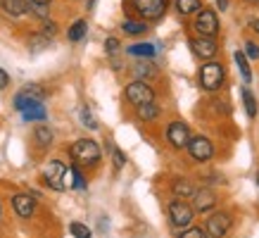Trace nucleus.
I'll return each instance as SVG.
<instances>
[{"label": "nucleus", "instance_id": "7c9ffc66", "mask_svg": "<svg viewBox=\"0 0 259 238\" xmlns=\"http://www.w3.org/2000/svg\"><path fill=\"white\" fill-rule=\"evenodd\" d=\"M105 46H107V53H110V55H117V50H119V41L117 38H107Z\"/></svg>", "mask_w": 259, "mask_h": 238}, {"label": "nucleus", "instance_id": "1a4fd4ad", "mask_svg": "<svg viewBox=\"0 0 259 238\" xmlns=\"http://www.w3.org/2000/svg\"><path fill=\"white\" fill-rule=\"evenodd\" d=\"M166 141L171 143L174 148H186L190 141V129L183 122H171L166 127Z\"/></svg>", "mask_w": 259, "mask_h": 238}, {"label": "nucleus", "instance_id": "c756f323", "mask_svg": "<svg viewBox=\"0 0 259 238\" xmlns=\"http://www.w3.org/2000/svg\"><path fill=\"white\" fill-rule=\"evenodd\" d=\"M46 46H48V36H36V38L31 41V50H33V53H38V50H43Z\"/></svg>", "mask_w": 259, "mask_h": 238}, {"label": "nucleus", "instance_id": "0eeeda50", "mask_svg": "<svg viewBox=\"0 0 259 238\" xmlns=\"http://www.w3.org/2000/svg\"><path fill=\"white\" fill-rule=\"evenodd\" d=\"M231 224H233V219H231L226 212L212 214V217L207 219V236L209 238H224L228 233V229H231Z\"/></svg>", "mask_w": 259, "mask_h": 238}, {"label": "nucleus", "instance_id": "c85d7f7f", "mask_svg": "<svg viewBox=\"0 0 259 238\" xmlns=\"http://www.w3.org/2000/svg\"><path fill=\"white\" fill-rule=\"evenodd\" d=\"M245 57L259 60V46H257V43H252V41H247V43H245Z\"/></svg>", "mask_w": 259, "mask_h": 238}, {"label": "nucleus", "instance_id": "f257e3e1", "mask_svg": "<svg viewBox=\"0 0 259 238\" xmlns=\"http://www.w3.org/2000/svg\"><path fill=\"white\" fill-rule=\"evenodd\" d=\"M71 157H74V162L81 167H93L100 162V145L95 141H91V138H81V141H76L74 145H71Z\"/></svg>", "mask_w": 259, "mask_h": 238}, {"label": "nucleus", "instance_id": "473e14b6", "mask_svg": "<svg viewBox=\"0 0 259 238\" xmlns=\"http://www.w3.org/2000/svg\"><path fill=\"white\" fill-rule=\"evenodd\" d=\"M10 84V76H8V71L5 69H0V91H3V88L8 86Z\"/></svg>", "mask_w": 259, "mask_h": 238}, {"label": "nucleus", "instance_id": "dca6fc26", "mask_svg": "<svg viewBox=\"0 0 259 238\" xmlns=\"http://www.w3.org/2000/svg\"><path fill=\"white\" fill-rule=\"evenodd\" d=\"M33 138H36V143H38L40 148H48V145L53 143V129L40 124V127L33 129Z\"/></svg>", "mask_w": 259, "mask_h": 238}, {"label": "nucleus", "instance_id": "72a5a7b5", "mask_svg": "<svg viewBox=\"0 0 259 238\" xmlns=\"http://www.w3.org/2000/svg\"><path fill=\"white\" fill-rule=\"evenodd\" d=\"M217 5H219V10H226V8H228L226 0H217Z\"/></svg>", "mask_w": 259, "mask_h": 238}, {"label": "nucleus", "instance_id": "ddd939ff", "mask_svg": "<svg viewBox=\"0 0 259 238\" xmlns=\"http://www.w3.org/2000/svg\"><path fill=\"white\" fill-rule=\"evenodd\" d=\"M217 205V195L209 188H200L195 190V210L197 212H209Z\"/></svg>", "mask_w": 259, "mask_h": 238}, {"label": "nucleus", "instance_id": "f3484780", "mask_svg": "<svg viewBox=\"0 0 259 238\" xmlns=\"http://www.w3.org/2000/svg\"><path fill=\"white\" fill-rule=\"evenodd\" d=\"M176 8L181 15H195V12H200L202 3L200 0H176Z\"/></svg>", "mask_w": 259, "mask_h": 238}, {"label": "nucleus", "instance_id": "9b49d317", "mask_svg": "<svg viewBox=\"0 0 259 238\" xmlns=\"http://www.w3.org/2000/svg\"><path fill=\"white\" fill-rule=\"evenodd\" d=\"M190 50L195 53V57H202V60H212L217 55V43L212 38H204V36H197V38H190Z\"/></svg>", "mask_w": 259, "mask_h": 238}, {"label": "nucleus", "instance_id": "39448f33", "mask_svg": "<svg viewBox=\"0 0 259 238\" xmlns=\"http://www.w3.org/2000/svg\"><path fill=\"white\" fill-rule=\"evenodd\" d=\"M186 148H188L190 157L197 160V162H207V160L214 155L212 141H209V138H204V136H195V138H190Z\"/></svg>", "mask_w": 259, "mask_h": 238}, {"label": "nucleus", "instance_id": "e433bc0d", "mask_svg": "<svg viewBox=\"0 0 259 238\" xmlns=\"http://www.w3.org/2000/svg\"><path fill=\"white\" fill-rule=\"evenodd\" d=\"M257 186H259V172H257Z\"/></svg>", "mask_w": 259, "mask_h": 238}, {"label": "nucleus", "instance_id": "6ab92c4d", "mask_svg": "<svg viewBox=\"0 0 259 238\" xmlns=\"http://www.w3.org/2000/svg\"><path fill=\"white\" fill-rule=\"evenodd\" d=\"M233 60H236L238 69H240V74H243L245 81H252V71H250V64H247V57H245V53H240L238 50L236 55H233Z\"/></svg>", "mask_w": 259, "mask_h": 238}, {"label": "nucleus", "instance_id": "7ed1b4c3", "mask_svg": "<svg viewBox=\"0 0 259 238\" xmlns=\"http://www.w3.org/2000/svg\"><path fill=\"white\" fill-rule=\"evenodd\" d=\"M124 93H126V100H128V103H134L136 107H138V105H145V103H152V100H155L152 88H150L145 81H141V79L134 81V84H128Z\"/></svg>", "mask_w": 259, "mask_h": 238}, {"label": "nucleus", "instance_id": "5701e85b", "mask_svg": "<svg viewBox=\"0 0 259 238\" xmlns=\"http://www.w3.org/2000/svg\"><path fill=\"white\" fill-rule=\"evenodd\" d=\"M174 193L179 198H188V195H195V186L190 181H176L174 183Z\"/></svg>", "mask_w": 259, "mask_h": 238}, {"label": "nucleus", "instance_id": "bb28decb", "mask_svg": "<svg viewBox=\"0 0 259 238\" xmlns=\"http://www.w3.org/2000/svg\"><path fill=\"white\" fill-rule=\"evenodd\" d=\"M81 122H83L88 129H98V119L91 114V110H88V107H81Z\"/></svg>", "mask_w": 259, "mask_h": 238}, {"label": "nucleus", "instance_id": "2eb2a0df", "mask_svg": "<svg viewBox=\"0 0 259 238\" xmlns=\"http://www.w3.org/2000/svg\"><path fill=\"white\" fill-rule=\"evenodd\" d=\"M22 119L24 122H43V119H46V107L40 103L31 105V107H26V110L22 112Z\"/></svg>", "mask_w": 259, "mask_h": 238}, {"label": "nucleus", "instance_id": "f704fd0d", "mask_svg": "<svg viewBox=\"0 0 259 238\" xmlns=\"http://www.w3.org/2000/svg\"><path fill=\"white\" fill-rule=\"evenodd\" d=\"M33 5H50V0H31Z\"/></svg>", "mask_w": 259, "mask_h": 238}, {"label": "nucleus", "instance_id": "4c0bfd02", "mask_svg": "<svg viewBox=\"0 0 259 238\" xmlns=\"http://www.w3.org/2000/svg\"><path fill=\"white\" fill-rule=\"evenodd\" d=\"M252 3H254V0H252Z\"/></svg>", "mask_w": 259, "mask_h": 238}, {"label": "nucleus", "instance_id": "a211bd4d", "mask_svg": "<svg viewBox=\"0 0 259 238\" xmlns=\"http://www.w3.org/2000/svg\"><path fill=\"white\" fill-rule=\"evenodd\" d=\"M243 103H245V110H247V117L250 119L257 117V100H254L250 88H243Z\"/></svg>", "mask_w": 259, "mask_h": 238}, {"label": "nucleus", "instance_id": "9d476101", "mask_svg": "<svg viewBox=\"0 0 259 238\" xmlns=\"http://www.w3.org/2000/svg\"><path fill=\"white\" fill-rule=\"evenodd\" d=\"M134 5L145 19H159L166 12V0H134Z\"/></svg>", "mask_w": 259, "mask_h": 238}, {"label": "nucleus", "instance_id": "f03ea898", "mask_svg": "<svg viewBox=\"0 0 259 238\" xmlns=\"http://www.w3.org/2000/svg\"><path fill=\"white\" fill-rule=\"evenodd\" d=\"M224 74H226V69L219 62H207L200 69V86L204 91H217L221 86V81H224Z\"/></svg>", "mask_w": 259, "mask_h": 238}, {"label": "nucleus", "instance_id": "a878e982", "mask_svg": "<svg viewBox=\"0 0 259 238\" xmlns=\"http://www.w3.org/2000/svg\"><path fill=\"white\" fill-rule=\"evenodd\" d=\"M69 231H71V236L74 238H91V229H88L86 224H81V222H74L69 226Z\"/></svg>", "mask_w": 259, "mask_h": 238}, {"label": "nucleus", "instance_id": "cd10ccee", "mask_svg": "<svg viewBox=\"0 0 259 238\" xmlns=\"http://www.w3.org/2000/svg\"><path fill=\"white\" fill-rule=\"evenodd\" d=\"M179 238H209V236H207V231H204V229H200V226H193V229L183 231Z\"/></svg>", "mask_w": 259, "mask_h": 238}, {"label": "nucleus", "instance_id": "2f4dec72", "mask_svg": "<svg viewBox=\"0 0 259 238\" xmlns=\"http://www.w3.org/2000/svg\"><path fill=\"white\" fill-rule=\"evenodd\" d=\"M112 157H114V165H117V167H124V165H126L124 152H121V150H117V148H114V152H112Z\"/></svg>", "mask_w": 259, "mask_h": 238}, {"label": "nucleus", "instance_id": "f8f14e48", "mask_svg": "<svg viewBox=\"0 0 259 238\" xmlns=\"http://www.w3.org/2000/svg\"><path fill=\"white\" fill-rule=\"evenodd\" d=\"M12 207H15V212L24 219H29L33 212H36V200L29 195V193H17L15 198H12Z\"/></svg>", "mask_w": 259, "mask_h": 238}, {"label": "nucleus", "instance_id": "423d86ee", "mask_svg": "<svg viewBox=\"0 0 259 238\" xmlns=\"http://www.w3.org/2000/svg\"><path fill=\"white\" fill-rule=\"evenodd\" d=\"M169 217H171L174 226L186 229V226H190V222H193V210H190V205L183 203V198H179L169 205Z\"/></svg>", "mask_w": 259, "mask_h": 238}, {"label": "nucleus", "instance_id": "393cba45", "mask_svg": "<svg viewBox=\"0 0 259 238\" xmlns=\"http://www.w3.org/2000/svg\"><path fill=\"white\" fill-rule=\"evenodd\" d=\"M134 71H136V76H138V79H148V76H155V67H152V64H143V62H138L134 67Z\"/></svg>", "mask_w": 259, "mask_h": 238}, {"label": "nucleus", "instance_id": "4468645a", "mask_svg": "<svg viewBox=\"0 0 259 238\" xmlns=\"http://www.w3.org/2000/svg\"><path fill=\"white\" fill-rule=\"evenodd\" d=\"M0 8H3V12H8L10 17H24L31 10V5L26 0H0Z\"/></svg>", "mask_w": 259, "mask_h": 238}, {"label": "nucleus", "instance_id": "c9c22d12", "mask_svg": "<svg viewBox=\"0 0 259 238\" xmlns=\"http://www.w3.org/2000/svg\"><path fill=\"white\" fill-rule=\"evenodd\" d=\"M252 26H254V31L259 33V19H257V22H254V24H252Z\"/></svg>", "mask_w": 259, "mask_h": 238}, {"label": "nucleus", "instance_id": "6e6552de", "mask_svg": "<svg viewBox=\"0 0 259 238\" xmlns=\"http://www.w3.org/2000/svg\"><path fill=\"white\" fill-rule=\"evenodd\" d=\"M64 172H67V167L60 162V160H53V162H48L46 172H43V179L50 188L55 190H62L64 188Z\"/></svg>", "mask_w": 259, "mask_h": 238}, {"label": "nucleus", "instance_id": "aec40b11", "mask_svg": "<svg viewBox=\"0 0 259 238\" xmlns=\"http://www.w3.org/2000/svg\"><path fill=\"white\" fill-rule=\"evenodd\" d=\"M159 114V107L155 103H145V105H138V117L150 122V119H157Z\"/></svg>", "mask_w": 259, "mask_h": 238}, {"label": "nucleus", "instance_id": "20e7f679", "mask_svg": "<svg viewBox=\"0 0 259 238\" xmlns=\"http://www.w3.org/2000/svg\"><path fill=\"white\" fill-rule=\"evenodd\" d=\"M195 31L204 38H214L217 31H219V19L212 10H200V15L195 19Z\"/></svg>", "mask_w": 259, "mask_h": 238}, {"label": "nucleus", "instance_id": "b1692460", "mask_svg": "<svg viewBox=\"0 0 259 238\" xmlns=\"http://www.w3.org/2000/svg\"><path fill=\"white\" fill-rule=\"evenodd\" d=\"M121 29H124V33H128V36H138V33H145V24L143 22H124L121 24Z\"/></svg>", "mask_w": 259, "mask_h": 238}, {"label": "nucleus", "instance_id": "4be33fe9", "mask_svg": "<svg viewBox=\"0 0 259 238\" xmlns=\"http://www.w3.org/2000/svg\"><path fill=\"white\" fill-rule=\"evenodd\" d=\"M128 53H131L134 57H145V60H148V57L155 55V46H150V43H141V46H131V48H128Z\"/></svg>", "mask_w": 259, "mask_h": 238}, {"label": "nucleus", "instance_id": "412c9836", "mask_svg": "<svg viewBox=\"0 0 259 238\" xmlns=\"http://www.w3.org/2000/svg\"><path fill=\"white\" fill-rule=\"evenodd\" d=\"M86 31H88V24L83 22V19H79V22H74L71 24V29H69V41H81L83 36H86Z\"/></svg>", "mask_w": 259, "mask_h": 238}]
</instances>
